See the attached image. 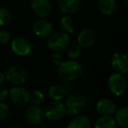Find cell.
<instances>
[{
  "mask_svg": "<svg viewBox=\"0 0 128 128\" xmlns=\"http://www.w3.org/2000/svg\"><path fill=\"white\" fill-rule=\"evenodd\" d=\"M82 66L75 59L63 61L58 66V72L61 78L64 81L72 82L82 75Z\"/></svg>",
  "mask_w": 128,
  "mask_h": 128,
  "instance_id": "obj_1",
  "label": "cell"
},
{
  "mask_svg": "<svg viewBox=\"0 0 128 128\" xmlns=\"http://www.w3.org/2000/svg\"><path fill=\"white\" fill-rule=\"evenodd\" d=\"M71 44V38L69 34L64 32H58L52 33L48 38L47 46L52 52H61L67 49Z\"/></svg>",
  "mask_w": 128,
  "mask_h": 128,
  "instance_id": "obj_2",
  "label": "cell"
},
{
  "mask_svg": "<svg viewBox=\"0 0 128 128\" xmlns=\"http://www.w3.org/2000/svg\"><path fill=\"white\" fill-rule=\"evenodd\" d=\"M5 79L14 86H21L27 79V72L21 66H12L4 73Z\"/></svg>",
  "mask_w": 128,
  "mask_h": 128,
  "instance_id": "obj_3",
  "label": "cell"
},
{
  "mask_svg": "<svg viewBox=\"0 0 128 128\" xmlns=\"http://www.w3.org/2000/svg\"><path fill=\"white\" fill-rule=\"evenodd\" d=\"M44 116L51 121H58L66 116V106L60 101H54L47 104L44 109Z\"/></svg>",
  "mask_w": 128,
  "mask_h": 128,
  "instance_id": "obj_4",
  "label": "cell"
},
{
  "mask_svg": "<svg viewBox=\"0 0 128 128\" xmlns=\"http://www.w3.org/2000/svg\"><path fill=\"white\" fill-rule=\"evenodd\" d=\"M108 87L112 94L116 96H121L125 93L127 87L126 80L123 74L115 72L108 78Z\"/></svg>",
  "mask_w": 128,
  "mask_h": 128,
  "instance_id": "obj_5",
  "label": "cell"
},
{
  "mask_svg": "<svg viewBox=\"0 0 128 128\" xmlns=\"http://www.w3.org/2000/svg\"><path fill=\"white\" fill-rule=\"evenodd\" d=\"M12 51L19 57H26L32 52V44L24 37H18L12 39L10 42Z\"/></svg>",
  "mask_w": 128,
  "mask_h": 128,
  "instance_id": "obj_6",
  "label": "cell"
},
{
  "mask_svg": "<svg viewBox=\"0 0 128 128\" xmlns=\"http://www.w3.org/2000/svg\"><path fill=\"white\" fill-rule=\"evenodd\" d=\"M30 92L26 87L15 86L9 91V97L12 101L19 106H24L30 101Z\"/></svg>",
  "mask_w": 128,
  "mask_h": 128,
  "instance_id": "obj_7",
  "label": "cell"
},
{
  "mask_svg": "<svg viewBox=\"0 0 128 128\" xmlns=\"http://www.w3.org/2000/svg\"><path fill=\"white\" fill-rule=\"evenodd\" d=\"M24 117L26 121L30 125H40L46 118L44 109H43L40 106L32 104L26 109Z\"/></svg>",
  "mask_w": 128,
  "mask_h": 128,
  "instance_id": "obj_8",
  "label": "cell"
},
{
  "mask_svg": "<svg viewBox=\"0 0 128 128\" xmlns=\"http://www.w3.org/2000/svg\"><path fill=\"white\" fill-rule=\"evenodd\" d=\"M32 32L39 38H48L53 32L52 24L44 18H39L32 26Z\"/></svg>",
  "mask_w": 128,
  "mask_h": 128,
  "instance_id": "obj_9",
  "label": "cell"
},
{
  "mask_svg": "<svg viewBox=\"0 0 128 128\" xmlns=\"http://www.w3.org/2000/svg\"><path fill=\"white\" fill-rule=\"evenodd\" d=\"M111 66L116 72L120 74L128 73V55L124 52H116L111 58Z\"/></svg>",
  "mask_w": 128,
  "mask_h": 128,
  "instance_id": "obj_10",
  "label": "cell"
},
{
  "mask_svg": "<svg viewBox=\"0 0 128 128\" xmlns=\"http://www.w3.org/2000/svg\"><path fill=\"white\" fill-rule=\"evenodd\" d=\"M30 7L32 12L39 18L48 17L52 12V4L50 0H32Z\"/></svg>",
  "mask_w": 128,
  "mask_h": 128,
  "instance_id": "obj_11",
  "label": "cell"
},
{
  "mask_svg": "<svg viewBox=\"0 0 128 128\" xmlns=\"http://www.w3.org/2000/svg\"><path fill=\"white\" fill-rule=\"evenodd\" d=\"M78 44L81 48L89 49L96 42V34L94 30L89 28H84L78 35Z\"/></svg>",
  "mask_w": 128,
  "mask_h": 128,
  "instance_id": "obj_12",
  "label": "cell"
},
{
  "mask_svg": "<svg viewBox=\"0 0 128 128\" xmlns=\"http://www.w3.org/2000/svg\"><path fill=\"white\" fill-rule=\"evenodd\" d=\"M96 110L100 115H112L117 110L116 104L112 100L103 98L98 100L96 104Z\"/></svg>",
  "mask_w": 128,
  "mask_h": 128,
  "instance_id": "obj_13",
  "label": "cell"
},
{
  "mask_svg": "<svg viewBox=\"0 0 128 128\" xmlns=\"http://www.w3.org/2000/svg\"><path fill=\"white\" fill-rule=\"evenodd\" d=\"M86 103H87V100L84 95L80 93H71L66 96L64 104L66 107H73L79 110L86 106Z\"/></svg>",
  "mask_w": 128,
  "mask_h": 128,
  "instance_id": "obj_14",
  "label": "cell"
},
{
  "mask_svg": "<svg viewBox=\"0 0 128 128\" xmlns=\"http://www.w3.org/2000/svg\"><path fill=\"white\" fill-rule=\"evenodd\" d=\"M82 0H58V7L64 14L71 15L77 12Z\"/></svg>",
  "mask_w": 128,
  "mask_h": 128,
  "instance_id": "obj_15",
  "label": "cell"
},
{
  "mask_svg": "<svg viewBox=\"0 0 128 128\" xmlns=\"http://www.w3.org/2000/svg\"><path fill=\"white\" fill-rule=\"evenodd\" d=\"M67 90L64 86L53 84L48 90V96L53 101H62L67 96Z\"/></svg>",
  "mask_w": 128,
  "mask_h": 128,
  "instance_id": "obj_16",
  "label": "cell"
},
{
  "mask_svg": "<svg viewBox=\"0 0 128 128\" xmlns=\"http://www.w3.org/2000/svg\"><path fill=\"white\" fill-rule=\"evenodd\" d=\"M98 7L100 12L106 16H111L116 12V0H98Z\"/></svg>",
  "mask_w": 128,
  "mask_h": 128,
  "instance_id": "obj_17",
  "label": "cell"
},
{
  "mask_svg": "<svg viewBox=\"0 0 128 128\" xmlns=\"http://www.w3.org/2000/svg\"><path fill=\"white\" fill-rule=\"evenodd\" d=\"M114 118L120 128H128V104L116 110Z\"/></svg>",
  "mask_w": 128,
  "mask_h": 128,
  "instance_id": "obj_18",
  "label": "cell"
},
{
  "mask_svg": "<svg viewBox=\"0 0 128 128\" xmlns=\"http://www.w3.org/2000/svg\"><path fill=\"white\" fill-rule=\"evenodd\" d=\"M92 123L88 117L84 115L75 116L70 121L67 128H91Z\"/></svg>",
  "mask_w": 128,
  "mask_h": 128,
  "instance_id": "obj_19",
  "label": "cell"
},
{
  "mask_svg": "<svg viewBox=\"0 0 128 128\" xmlns=\"http://www.w3.org/2000/svg\"><path fill=\"white\" fill-rule=\"evenodd\" d=\"M116 120L112 115H101L95 123V128H116Z\"/></svg>",
  "mask_w": 128,
  "mask_h": 128,
  "instance_id": "obj_20",
  "label": "cell"
},
{
  "mask_svg": "<svg viewBox=\"0 0 128 128\" xmlns=\"http://www.w3.org/2000/svg\"><path fill=\"white\" fill-rule=\"evenodd\" d=\"M59 26L62 32H66L67 34H72L74 32L75 29V23L74 20L69 16H64L61 18L60 21H59Z\"/></svg>",
  "mask_w": 128,
  "mask_h": 128,
  "instance_id": "obj_21",
  "label": "cell"
},
{
  "mask_svg": "<svg viewBox=\"0 0 128 128\" xmlns=\"http://www.w3.org/2000/svg\"><path fill=\"white\" fill-rule=\"evenodd\" d=\"M12 21V13L5 7H0V27L7 26Z\"/></svg>",
  "mask_w": 128,
  "mask_h": 128,
  "instance_id": "obj_22",
  "label": "cell"
},
{
  "mask_svg": "<svg viewBox=\"0 0 128 128\" xmlns=\"http://www.w3.org/2000/svg\"><path fill=\"white\" fill-rule=\"evenodd\" d=\"M44 100V95L39 90L33 91L30 95V102L35 106H41Z\"/></svg>",
  "mask_w": 128,
  "mask_h": 128,
  "instance_id": "obj_23",
  "label": "cell"
},
{
  "mask_svg": "<svg viewBox=\"0 0 128 128\" xmlns=\"http://www.w3.org/2000/svg\"><path fill=\"white\" fill-rule=\"evenodd\" d=\"M81 49L82 48L78 44H72L67 47V56L70 59H77L81 54Z\"/></svg>",
  "mask_w": 128,
  "mask_h": 128,
  "instance_id": "obj_24",
  "label": "cell"
},
{
  "mask_svg": "<svg viewBox=\"0 0 128 128\" xmlns=\"http://www.w3.org/2000/svg\"><path fill=\"white\" fill-rule=\"evenodd\" d=\"M10 108L4 102H0V120H4L9 116Z\"/></svg>",
  "mask_w": 128,
  "mask_h": 128,
  "instance_id": "obj_25",
  "label": "cell"
},
{
  "mask_svg": "<svg viewBox=\"0 0 128 128\" xmlns=\"http://www.w3.org/2000/svg\"><path fill=\"white\" fill-rule=\"evenodd\" d=\"M51 61L53 64L58 66L59 64L64 61L62 54H61L60 52H52V53L51 55Z\"/></svg>",
  "mask_w": 128,
  "mask_h": 128,
  "instance_id": "obj_26",
  "label": "cell"
},
{
  "mask_svg": "<svg viewBox=\"0 0 128 128\" xmlns=\"http://www.w3.org/2000/svg\"><path fill=\"white\" fill-rule=\"evenodd\" d=\"M10 36L8 30H0V44H6L10 41Z\"/></svg>",
  "mask_w": 128,
  "mask_h": 128,
  "instance_id": "obj_27",
  "label": "cell"
},
{
  "mask_svg": "<svg viewBox=\"0 0 128 128\" xmlns=\"http://www.w3.org/2000/svg\"><path fill=\"white\" fill-rule=\"evenodd\" d=\"M9 97V91L5 87H0V102H4Z\"/></svg>",
  "mask_w": 128,
  "mask_h": 128,
  "instance_id": "obj_28",
  "label": "cell"
},
{
  "mask_svg": "<svg viewBox=\"0 0 128 128\" xmlns=\"http://www.w3.org/2000/svg\"><path fill=\"white\" fill-rule=\"evenodd\" d=\"M78 109L77 108H73V107H66V115L71 118L77 116L78 113Z\"/></svg>",
  "mask_w": 128,
  "mask_h": 128,
  "instance_id": "obj_29",
  "label": "cell"
},
{
  "mask_svg": "<svg viewBox=\"0 0 128 128\" xmlns=\"http://www.w3.org/2000/svg\"><path fill=\"white\" fill-rule=\"evenodd\" d=\"M4 79H5V75H4V73L0 72V86H1V84L4 83Z\"/></svg>",
  "mask_w": 128,
  "mask_h": 128,
  "instance_id": "obj_30",
  "label": "cell"
},
{
  "mask_svg": "<svg viewBox=\"0 0 128 128\" xmlns=\"http://www.w3.org/2000/svg\"><path fill=\"white\" fill-rule=\"evenodd\" d=\"M7 128H20V127L17 126H9V127H7Z\"/></svg>",
  "mask_w": 128,
  "mask_h": 128,
  "instance_id": "obj_31",
  "label": "cell"
},
{
  "mask_svg": "<svg viewBox=\"0 0 128 128\" xmlns=\"http://www.w3.org/2000/svg\"><path fill=\"white\" fill-rule=\"evenodd\" d=\"M38 128H47V127H38Z\"/></svg>",
  "mask_w": 128,
  "mask_h": 128,
  "instance_id": "obj_32",
  "label": "cell"
},
{
  "mask_svg": "<svg viewBox=\"0 0 128 128\" xmlns=\"http://www.w3.org/2000/svg\"><path fill=\"white\" fill-rule=\"evenodd\" d=\"M127 3H128V0H127Z\"/></svg>",
  "mask_w": 128,
  "mask_h": 128,
  "instance_id": "obj_33",
  "label": "cell"
}]
</instances>
